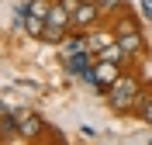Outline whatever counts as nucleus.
<instances>
[{"instance_id": "nucleus-1", "label": "nucleus", "mask_w": 152, "mask_h": 145, "mask_svg": "<svg viewBox=\"0 0 152 145\" xmlns=\"http://www.w3.org/2000/svg\"><path fill=\"white\" fill-rule=\"evenodd\" d=\"M86 79L90 83H97V90H111V83H118V62H104L100 59V66H94L90 73H86Z\"/></svg>"}, {"instance_id": "nucleus-2", "label": "nucleus", "mask_w": 152, "mask_h": 145, "mask_svg": "<svg viewBox=\"0 0 152 145\" xmlns=\"http://www.w3.org/2000/svg\"><path fill=\"white\" fill-rule=\"evenodd\" d=\"M111 104L114 107H128L135 100V93H138V87H135V79H128V76H118V83H111Z\"/></svg>"}, {"instance_id": "nucleus-3", "label": "nucleus", "mask_w": 152, "mask_h": 145, "mask_svg": "<svg viewBox=\"0 0 152 145\" xmlns=\"http://www.w3.org/2000/svg\"><path fill=\"white\" fill-rule=\"evenodd\" d=\"M118 45H121L128 55H135V52H142V35L135 28H118Z\"/></svg>"}, {"instance_id": "nucleus-4", "label": "nucleus", "mask_w": 152, "mask_h": 145, "mask_svg": "<svg viewBox=\"0 0 152 145\" xmlns=\"http://www.w3.org/2000/svg\"><path fill=\"white\" fill-rule=\"evenodd\" d=\"M97 21V4H90V0H80V7L73 10V24H80V28H90Z\"/></svg>"}, {"instance_id": "nucleus-5", "label": "nucleus", "mask_w": 152, "mask_h": 145, "mask_svg": "<svg viewBox=\"0 0 152 145\" xmlns=\"http://www.w3.org/2000/svg\"><path fill=\"white\" fill-rule=\"evenodd\" d=\"M38 131H42V121H38L35 114H24V117H21V125H18V135L21 138H35Z\"/></svg>"}, {"instance_id": "nucleus-6", "label": "nucleus", "mask_w": 152, "mask_h": 145, "mask_svg": "<svg viewBox=\"0 0 152 145\" xmlns=\"http://www.w3.org/2000/svg\"><path fill=\"white\" fill-rule=\"evenodd\" d=\"M66 69L69 73H90V69H86V52H76V55H66Z\"/></svg>"}, {"instance_id": "nucleus-7", "label": "nucleus", "mask_w": 152, "mask_h": 145, "mask_svg": "<svg viewBox=\"0 0 152 145\" xmlns=\"http://www.w3.org/2000/svg\"><path fill=\"white\" fill-rule=\"evenodd\" d=\"M128 55V52H124L121 45H104L100 48V59H104V62H118V59H124Z\"/></svg>"}, {"instance_id": "nucleus-8", "label": "nucleus", "mask_w": 152, "mask_h": 145, "mask_svg": "<svg viewBox=\"0 0 152 145\" xmlns=\"http://www.w3.org/2000/svg\"><path fill=\"white\" fill-rule=\"evenodd\" d=\"M48 10H52L48 0H31L28 4V14H35V17H48Z\"/></svg>"}, {"instance_id": "nucleus-9", "label": "nucleus", "mask_w": 152, "mask_h": 145, "mask_svg": "<svg viewBox=\"0 0 152 145\" xmlns=\"http://www.w3.org/2000/svg\"><path fill=\"white\" fill-rule=\"evenodd\" d=\"M62 31H66L62 24H52V21H48V24H45V35H42V38H45V42H62Z\"/></svg>"}, {"instance_id": "nucleus-10", "label": "nucleus", "mask_w": 152, "mask_h": 145, "mask_svg": "<svg viewBox=\"0 0 152 145\" xmlns=\"http://www.w3.org/2000/svg\"><path fill=\"white\" fill-rule=\"evenodd\" d=\"M62 48H66V55H76V52H86V42L83 38H69Z\"/></svg>"}, {"instance_id": "nucleus-11", "label": "nucleus", "mask_w": 152, "mask_h": 145, "mask_svg": "<svg viewBox=\"0 0 152 145\" xmlns=\"http://www.w3.org/2000/svg\"><path fill=\"white\" fill-rule=\"evenodd\" d=\"M48 21H52V24H62V28L69 24V17H66V10H62V7H52V10H48Z\"/></svg>"}, {"instance_id": "nucleus-12", "label": "nucleus", "mask_w": 152, "mask_h": 145, "mask_svg": "<svg viewBox=\"0 0 152 145\" xmlns=\"http://www.w3.org/2000/svg\"><path fill=\"white\" fill-rule=\"evenodd\" d=\"M142 117H145V121L152 125V100H149V107H142Z\"/></svg>"}, {"instance_id": "nucleus-13", "label": "nucleus", "mask_w": 152, "mask_h": 145, "mask_svg": "<svg viewBox=\"0 0 152 145\" xmlns=\"http://www.w3.org/2000/svg\"><path fill=\"white\" fill-rule=\"evenodd\" d=\"M94 4H104V7H118L121 0H94Z\"/></svg>"}, {"instance_id": "nucleus-14", "label": "nucleus", "mask_w": 152, "mask_h": 145, "mask_svg": "<svg viewBox=\"0 0 152 145\" xmlns=\"http://www.w3.org/2000/svg\"><path fill=\"white\" fill-rule=\"evenodd\" d=\"M7 114H10V107H7V104H0V121H4Z\"/></svg>"}]
</instances>
